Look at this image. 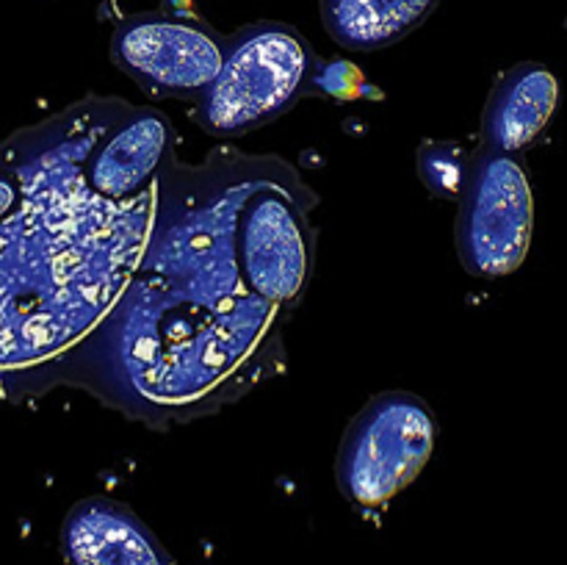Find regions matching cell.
<instances>
[{"mask_svg": "<svg viewBox=\"0 0 567 565\" xmlns=\"http://www.w3.org/2000/svg\"><path fill=\"white\" fill-rule=\"evenodd\" d=\"M260 181L244 199L236 219V264L244 286L275 308H288L305 291L313 266V233L305 216V188L288 192L282 177Z\"/></svg>", "mask_w": 567, "mask_h": 565, "instance_id": "8992f818", "label": "cell"}, {"mask_svg": "<svg viewBox=\"0 0 567 565\" xmlns=\"http://www.w3.org/2000/svg\"><path fill=\"white\" fill-rule=\"evenodd\" d=\"M559 83L543 64H518L496 83L487 100L482 136L485 150L518 155L529 147L557 111Z\"/></svg>", "mask_w": 567, "mask_h": 565, "instance_id": "30bf717a", "label": "cell"}, {"mask_svg": "<svg viewBox=\"0 0 567 565\" xmlns=\"http://www.w3.org/2000/svg\"><path fill=\"white\" fill-rule=\"evenodd\" d=\"M282 164L219 155L155 181L153 222L114 310L66 371V386L142 421H186L280 369V308L244 286L236 219Z\"/></svg>", "mask_w": 567, "mask_h": 565, "instance_id": "6da1fadb", "label": "cell"}, {"mask_svg": "<svg viewBox=\"0 0 567 565\" xmlns=\"http://www.w3.org/2000/svg\"><path fill=\"white\" fill-rule=\"evenodd\" d=\"M61 546L70 565H172L153 530L105 496L83 499L66 513Z\"/></svg>", "mask_w": 567, "mask_h": 565, "instance_id": "9c48e42d", "label": "cell"}, {"mask_svg": "<svg viewBox=\"0 0 567 565\" xmlns=\"http://www.w3.org/2000/svg\"><path fill=\"white\" fill-rule=\"evenodd\" d=\"M474 155L454 142H426L419 150V172L435 197L460 199Z\"/></svg>", "mask_w": 567, "mask_h": 565, "instance_id": "7c38bea8", "label": "cell"}, {"mask_svg": "<svg viewBox=\"0 0 567 565\" xmlns=\"http://www.w3.org/2000/svg\"><path fill=\"white\" fill-rule=\"evenodd\" d=\"M172 161V125L161 111L125 109L94 138L83 164L89 188L111 203L144 197Z\"/></svg>", "mask_w": 567, "mask_h": 565, "instance_id": "ba28073f", "label": "cell"}, {"mask_svg": "<svg viewBox=\"0 0 567 565\" xmlns=\"http://www.w3.org/2000/svg\"><path fill=\"white\" fill-rule=\"evenodd\" d=\"M437 424L430 404L408 391L371 399L338 452V487L358 507H380L410 485L435 449Z\"/></svg>", "mask_w": 567, "mask_h": 565, "instance_id": "277c9868", "label": "cell"}, {"mask_svg": "<svg viewBox=\"0 0 567 565\" xmlns=\"http://www.w3.org/2000/svg\"><path fill=\"white\" fill-rule=\"evenodd\" d=\"M105 105H75L6 142L20 197L0 216V404L66 386L142 258L155 186L111 203L83 175L94 138L125 111L97 122Z\"/></svg>", "mask_w": 567, "mask_h": 565, "instance_id": "7a4b0ae2", "label": "cell"}, {"mask_svg": "<svg viewBox=\"0 0 567 565\" xmlns=\"http://www.w3.org/2000/svg\"><path fill=\"white\" fill-rule=\"evenodd\" d=\"M313 72V50L291 25L241 28L225 39L219 72L197 97V122L214 136L264 127L302 97Z\"/></svg>", "mask_w": 567, "mask_h": 565, "instance_id": "3957f363", "label": "cell"}, {"mask_svg": "<svg viewBox=\"0 0 567 565\" xmlns=\"http://www.w3.org/2000/svg\"><path fill=\"white\" fill-rule=\"evenodd\" d=\"M535 225L526 166L515 155L482 150L471 158L460 192L457 247L474 277L496 280L524 264Z\"/></svg>", "mask_w": 567, "mask_h": 565, "instance_id": "5b68a950", "label": "cell"}, {"mask_svg": "<svg viewBox=\"0 0 567 565\" xmlns=\"http://www.w3.org/2000/svg\"><path fill=\"white\" fill-rule=\"evenodd\" d=\"M437 3L441 0H321V20L341 48L369 53L402 42Z\"/></svg>", "mask_w": 567, "mask_h": 565, "instance_id": "8fae6325", "label": "cell"}, {"mask_svg": "<svg viewBox=\"0 0 567 565\" xmlns=\"http://www.w3.org/2000/svg\"><path fill=\"white\" fill-rule=\"evenodd\" d=\"M225 39L177 11L133 14L111 37V59L150 94L199 97L221 66Z\"/></svg>", "mask_w": 567, "mask_h": 565, "instance_id": "52a82bcc", "label": "cell"}]
</instances>
